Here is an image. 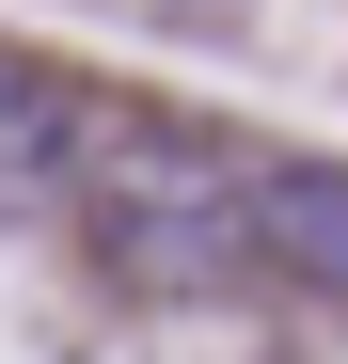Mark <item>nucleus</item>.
<instances>
[{
    "label": "nucleus",
    "instance_id": "7ed1b4c3",
    "mask_svg": "<svg viewBox=\"0 0 348 364\" xmlns=\"http://www.w3.org/2000/svg\"><path fill=\"white\" fill-rule=\"evenodd\" d=\"M95 143H111V127H95V95L0 48V222H64V206H80V174H95Z\"/></svg>",
    "mask_w": 348,
    "mask_h": 364
},
{
    "label": "nucleus",
    "instance_id": "f257e3e1",
    "mask_svg": "<svg viewBox=\"0 0 348 364\" xmlns=\"http://www.w3.org/2000/svg\"><path fill=\"white\" fill-rule=\"evenodd\" d=\"M80 222H95V269L127 301H222V285H254L238 159L190 143V127H111L95 174H80Z\"/></svg>",
    "mask_w": 348,
    "mask_h": 364
},
{
    "label": "nucleus",
    "instance_id": "f03ea898",
    "mask_svg": "<svg viewBox=\"0 0 348 364\" xmlns=\"http://www.w3.org/2000/svg\"><path fill=\"white\" fill-rule=\"evenodd\" d=\"M238 222H254V285L348 301V159H238Z\"/></svg>",
    "mask_w": 348,
    "mask_h": 364
}]
</instances>
